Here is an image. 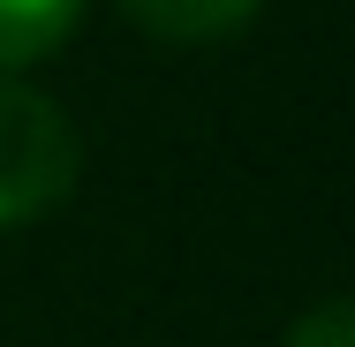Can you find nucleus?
I'll return each instance as SVG.
<instances>
[{"label": "nucleus", "instance_id": "1", "mask_svg": "<svg viewBox=\"0 0 355 347\" xmlns=\"http://www.w3.org/2000/svg\"><path fill=\"white\" fill-rule=\"evenodd\" d=\"M83 174L76 121L31 83L0 75V226H31L61 204Z\"/></svg>", "mask_w": 355, "mask_h": 347}, {"label": "nucleus", "instance_id": "2", "mask_svg": "<svg viewBox=\"0 0 355 347\" xmlns=\"http://www.w3.org/2000/svg\"><path fill=\"white\" fill-rule=\"evenodd\" d=\"M137 30L166 38V46H212V38H234L250 30V15L265 0H114Z\"/></svg>", "mask_w": 355, "mask_h": 347}, {"label": "nucleus", "instance_id": "3", "mask_svg": "<svg viewBox=\"0 0 355 347\" xmlns=\"http://www.w3.org/2000/svg\"><path fill=\"white\" fill-rule=\"evenodd\" d=\"M91 0H0V69H31L46 61L76 23H83Z\"/></svg>", "mask_w": 355, "mask_h": 347}, {"label": "nucleus", "instance_id": "4", "mask_svg": "<svg viewBox=\"0 0 355 347\" xmlns=\"http://www.w3.org/2000/svg\"><path fill=\"white\" fill-rule=\"evenodd\" d=\"M280 347H355V302L348 294H325V302H310L295 325H287Z\"/></svg>", "mask_w": 355, "mask_h": 347}]
</instances>
